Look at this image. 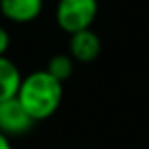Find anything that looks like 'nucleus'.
Returning a JSON list of instances; mask_svg holds the SVG:
<instances>
[{
  "mask_svg": "<svg viewBox=\"0 0 149 149\" xmlns=\"http://www.w3.org/2000/svg\"><path fill=\"white\" fill-rule=\"evenodd\" d=\"M8 49H10V34L4 26H0V57H4Z\"/></svg>",
  "mask_w": 149,
  "mask_h": 149,
  "instance_id": "obj_8",
  "label": "nucleus"
},
{
  "mask_svg": "<svg viewBox=\"0 0 149 149\" xmlns=\"http://www.w3.org/2000/svg\"><path fill=\"white\" fill-rule=\"evenodd\" d=\"M21 70L17 68L11 58H8L6 55L0 57V102L15 98L21 87Z\"/></svg>",
  "mask_w": 149,
  "mask_h": 149,
  "instance_id": "obj_6",
  "label": "nucleus"
},
{
  "mask_svg": "<svg viewBox=\"0 0 149 149\" xmlns=\"http://www.w3.org/2000/svg\"><path fill=\"white\" fill-rule=\"evenodd\" d=\"M44 0H0V13L11 23H30L40 17Z\"/></svg>",
  "mask_w": 149,
  "mask_h": 149,
  "instance_id": "obj_5",
  "label": "nucleus"
},
{
  "mask_svg": "<svg viewBox=\"0 0 149 149\" xmlns=\"http://www.w3.org/2000/svg\"><path fill=\"white\" fill-rule=\"evenodd\" d=\"M17 98L34 123L45 121L57 113L62 102V83L47 70H36L23 77Z\"/></svg>",
  "mask_w": 149,
  "mask_h": 149,
  "instance_id": "obj_1",
  "label": "nucleus"
},
{
  "mask_svg": "<svg viewBox=\"0 0 149 149\" xmlns=\"http://www.w3.org/2000/svg\"><path fill=\"white\" fill-rule=\"evenodd\" d=\"M74 58L70 57V53H58V55H53V57L49 58L47 62V72L51 76L55 77V79H58L61 83H64L66 79H70L74 74Z\"/></svg>",
  "mask_w": 149,
  "mask_h": 149,
  "instance_id": "obj_7",
  "label": "nucleus"
},
{
  "mask_svg": "<svg viewBox=\"0 0 149 149\" xmlns=\"http://www.w3.org/2000/svg\"><path fill=\"white\" fill-rule=\"evenodd\" d=\"M70 57L77 62H93L98 58L102 51V42L95 30H79L76 34H70Z\"/></svg>",
  "mask_w": 149,
  "mask_h": 149,
  "instance_id": "obj_4",
  "label": "nucleus"
},
{
  "mask_svg": "<svg viewBox=\"0 0 149 149\" xmlns=\"http://www.w3.org/2000/svg\"><path fill=\"white\" fill-rule=\"evenodd\" d=\"M34 119L26 113L19 98H10L0 102V132L11 136H23L32 128Z\"/></svg>",
  "mask_w": 149,
  "mask_h": 149,
  "instance_id": "obj_3",
  "label": "nucleus"
},
{
  "mask_svg": "<svg viewBox=\"0 0 149 149\" xmlns=\"http://www.w3.org/2000/svg\"><path fill=\"white\" fill-rule=\"evenodd\" d=\"M0 149H13L11 147L10 138H8L6 134H2V132H0Z\"/></svg>",
  "mask_w": 149,
  "mask_h": 149,
  "instance_id": "obj_9",
  "label": "nucleus"
},
{
  "mask_svg": "<svg viewBox=\"0 0 149 149\" xmlns=\"http://www.w3.org/2000/svg\"><path fill=\"white\" fill-rule=\"evenodd\" d=\"M98 13V0H58L55 19L61 30L76 34L91 29Z\"/></svg>",
  "mask_w": 149,
  "mask_h": 149,
  "instance_id": "obj_2",
  "label": "nucleus"
}]
</instances>
